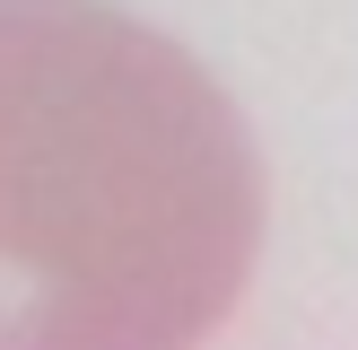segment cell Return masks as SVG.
<instances>
[{
  "instance_id": "cell-1",
  "label": "cell",
  "mask_w": 358,
  "mask_h": 350,
  "mask_svg": "<svg viewBox=\"0 0 358 350\" xmlns=\"http://www.w3.org/2000/svg\"><path fill=\"white\" fill-rule=\"evenodd\" d=\"M262 158L175 35L0 0V350H166L245 298Z\"/></svg>"
}]
</instances>
